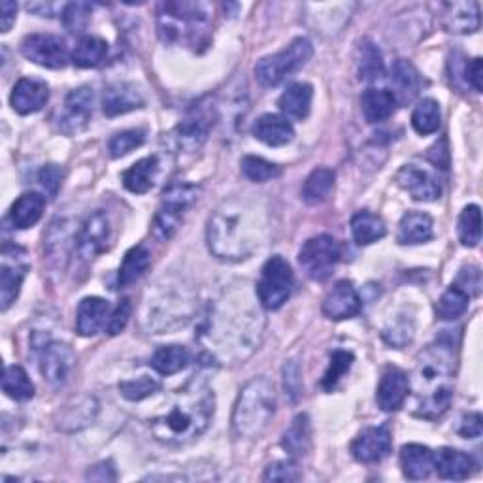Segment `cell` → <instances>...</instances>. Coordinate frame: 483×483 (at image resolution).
Segmentation results:
<instances>
[{"mask_svg": "<svg viewBox=\"0 0 483 483\" xmlns=\"http://www.w3.org/2000/svg\"><path fill=\"white\" fill-rule=\"evenodd\" d=\"M270 218L265 204L255 199H228L208 219L206 242L221 261L249 259L266 244Z\"/></svg>", "mask_w": 483, "mask_h": 483, "instance_id": "cell-1", "label": "cell"}, {"mask_svg": "<svg viewBox=\"0 0 483 483\" xmlns=\"http://www.w3.org/2000/svg\"><path fill=\"white\" fill-rule=\"evenodd\" d=\"M216 395L202 382H189L159 415L152 419V432L161 444L185 446L206 432L214 419Z\"/></svg>", "mask_w": 483, "mask_h": 483, "instance_id": "cell-2", "label": "cell"}, {"mask_svg": "<svg viewBox=\"0 0 483 483\" xmlns=\"http://www.w3.org/2000/svg\"><path fill=\"white\" fill-rule=\"evenodd\" d=\"M453 344L436 342L419 353L410 380V389L417 396V417L438 419L448 412L453 398Z\"/></svg>", "mask_w": 483, "mask_h": 483, "instance_id": "cell-3", "label": "cell"}, {"mask_svg": "<svg viewBox=\"0 0 483 483\" xmlns=\"http://www.w3.org/2000/svg\"><path fill=\"white\" fill-rule=\"evenodd\" d=\"M261 316L259 311L249 310L247 306L228 304L225 308H216L208 318L206 336L209 344H214L218 353L225 357L237 351L242 359L255 349L261 334Z\"/></svg>", "mask_w": 483, "mask_h": 483, "instance_id": "cell-4", "label": "cell"}, {"mask_svg": "<svg viewBox=\"0 0 483 483\" xmlns=\"http://www.w3.org/2000/svg\"><path fill=\"white\" fill-rule=\"evenodd\" d=\"M197 311V301L193 291L181 283L157 285L150 297L145 299L142 321L144 327L153 334L172 332L185 327L193 320Z\"/></svg>", "mask_w": 483, "mask_h": 483, "instance_id": "cell-5", "label": "cell"}, {"mask_svg": "<svg viewBox=\"0 0 483 483\" xmlns=\"http://www.w3.org/2000/svg\"><path fill=\"white\" fill-rule=\"evenodd\" d=\"M276 413V389L268 377L247 382L235 404L233 429L240 438H259Z\"/></svg>", "mask_w": 483, "mask_h": 483, "instance_id": "cell-6", "label": "cell"}, {"mask_svg": "<svg viewBox=\"0 0 483 483\" xmlns=\"http://www.w3.org/2000/svg\"><path fill=\"white\" fill-rule=\"evenodd\" d=\"M209 23V6L202 3H163L159 34L164 42H199Z\"/></svg>", "mask_w": 483, "mask_h": 483, "instance_id": "cell-7", "label": "cell"}, {"mask_svg": "<svg viewBox=\"0 0 483 483\" xmlns=\"http://www.w3.org/2000/svg\"><path fill=\"white\" fill-rule=\"evenodd\" d=\"M311 55H313L311 42L302 36L295 38L282 51L263 57L255 67V76L261 86L276 88L289 76L299 72L311 59Z\"/></svg>", "mask_w": 483, "mask_h": 483, "instance_id": "cell-8", "label": "cell"}, {"mask_svg": "<svg viewBox=\"0 0 483 483\" xmlns=\"http://www.w3.org/2000/svg\"><path fill=\"white\" fill-rule=\"evenodd\" d=\"M199 200V187L189 185V183H180L172 185L171 189H166L161 204L157 208V214L153 219V230L155 235L163 240L171 238L178 227L181 225L187 209L191 208Z\"/></svg>", "mask_w": 483, "mask_h": 483, "instance_id": "cell-9", "label": "cell"}, {"mask_svg": "<svg viewBox=\"0 0 483 483\" xmlns=\"http://www.w3.org/2000/svg\"><path fill=\"white\" fill-rule=\"evenodd\" d=\"M293 283H295V278H293L289 263L282 255L270 257L257 282V299L261 306L265 310H280L291 297Z\"/></svg>", "mask_w": 483, "mask_h": 483, "instance_id": "cell-10", "label": "cell"}, {"mask_svg": "<svg viewBox=\"0 0 483 483\" xmlns=\"http://www.w3.org/2000/svg\"><path fill=\"white\" fill-rule=\"evenodd\" d=\"M340 246L330 235L313 237L299 251V263L313 282H325L334 274L340 261Z\"/></svg>", "mask_w": 483, "mask_h": 483, "instance_id": "cell-11", "label": "cell"}, {"mask_svg": "<svg viewBox=\"0 0 483 483\" xmlns=\"http://www.w3.org/2000/svg\"><path fill=\"white\" fill-rule=\"evenodd\" d=\"M23 53L34 65L60 70L69 65V50L65 40L55 34H31L21 42Z\"/></svg>", "mask_w": 483, "mask_h": 483, "instance_id": "cell-12", "label": "cell"}, {"mask_svg": "<svg viewBox=\"0 0 483 483\" xmlns=\"http://www.w3.org/2000/svg\"><path fill=\"white\" fill-rule=\"evenodd\" d=\"M214 127V107L199 104L174 129V142L180 150L193 153L202 148L209 129Z\"/></svg>", "mask_w": 483, "mask_h": 483, "instance_id": "cell-13", "label": "cell"}, {"mask_svg": "<svg viewBox=\"0 0 483 483\" xmlns=\"http://www.w3.org/2000/svg\"><path fill=\"white\" fill-rule=\"evenodd\" d=\"M112 240V221L107 212H95L83 223L79 235L76 238L78 255L83 261H93L110 247Z\"/></svg>", "mask_w": 483, "mask_h": 483, "instance_id": "cell-14", "label": "cell"}, {"mask_svg": "<svg viewBox=\"0 0 483 483\" xmlns=\"http://www.w3.org/2000/svg\"><path fill=\"white\" fill-rule=\"evenodd\" d=\"M95 95L91 88H78L65 98V108L59 117V129L65 135H78L86 131L93 117Z\"/></svg>", "mask_w": 483, "mask_h": 483, "instance_id": "cell-15", "label": "cell"}, {"mask_svg": "<svg viewBox=\"0 0 483 483\" xmlns=\"http://www.w3.org/2000/svg\"><path fill=\"white\" fill-rule=\"evenodd\" d=\"M396 183L419 202H434L442 197V183L423 166L404 164L396 172Z\"/></svg>", "mask_w": 483, "mask_h": 483, "instance_id": "cell-16", "label": "cell"}, {"mask_svg": "<svg viewBox=\"0 0 483 483\" xmlns=\"http://www.w3.org/2000/svg\"><path fill=\"white\" fill-rule=\"evenodd\" d=\"M393 436L387 425L380 427H368L363 432L357 434L351 444V453L355 460L363 465H374L384 460L391 453Z\"/></svg>", "mask_w": 483, "mask_h": 483, "instance_id": "cell-17", "label": "cell"}, {"mask_svg": "<svg viewBox=\"0 0 483 483\" xmlns=\"http://www.w3.org/2000/svg\"><path fill=\"white\" fill-rule=\"evenodd\" d=\"M76 367L74 351L60 342H50L42 348L40 353V372L51 385L67 384Z\"/></svg>", "mask_w": 483, "mask_h": 483, "instance_id": "cell-18", "label": "cell"}, {"mask_svg": "<svg viewBox=\"0 0 483 483\" xmlns=\"http://www.w3.org/2000/svg\"><path fill=\"white\" fill-rule=\"evenodd\" d=\"M410 393V377L398 367H387L376 391V403L384 412L401 410Z\"/></svg>", "mask_w": 483, "mask_h": 483, "instance_id": "cell-19", "label": "cell"}, {"mask_svg": "<svg viewBox=\"0 0 483 483\" xmlns=\"http://www.w3.org/2000/svg\"><path fill=\"white\" fill-rule=\"evenodd\" d=\"M17 247H14V257L10 255V249L5 247L3 251V265H0V308L6 311L17 299L21 285L29 272V265L23 257H15Z\"/></svg>", "mask_w": 483, "mask_h": 483, "instance_id": "cell-20", "label": "cell"}, {"mask_svg": "<svg viewBox=\"0 0 483 483\" xmlns=\"http://www.w3.org/2000/svg\"><path fill=\"white\" fill-rule=\"evenodd\" d=\"M361 306H363L361 297L353 287V283L342 280L327 293L321 310L325 313V318L332 321H342L355 318L357 313L361 311Z\"/></svg>", "mask_w": 483, "mask_h": 483, "instance_id": "cell-21", "label": "cell"}, {"mask_svg": "<svg viewBox=\"0 0 483 483\" xmlns=\"http://www.w3.org/2000/svg\"><path fill=\"white\" fill-rule=\"evenodd\" d=\"M50 100V88L44 79L21 78L12 91V108L19 116H31L40 112Z\"/></svg>", "mask_w": 483, "mask_h": 483, "instance_id": "cell-22", "label": "cell"}, {"mask_svg": "<svg viewBox=\"0 0 483 483\" xmlns=\"http://www.w3.org/2000/svg\"><path fill=\"white\" fill-rule=\"evenodd\" d=\"M144 104H145V98L142 91L135 86V83H127V81L112 83V86H108V89L104 91V97H102V110L108 117L140 110L144 108Z\"/></svg>", "mask_w": 483, "mask_h": 483, "instance_id": "cell-23", "label": "cell"}, {"mask_svg": "<svg viewBox=\"0 0 483 483\" xmlns=\"http://www.w3.org/2000/svg\"><path fill=\"white\" fill-rule=\"evenodd\" d=\"M434 470L442 479L463 481L476 470V460L472 455L453 448H440L434 451Z\"/></svg>", "mask_w": 483, "mask_h": 483, "instance_id": "cell-24", "label": "cell"}, {"mask_svg": "<svg viewBox=\"0 0 483 483\" xmlns=\"http://www.w3.org/2000/svg\"><path fill=\"white\" fill-rule=\"evenodd\" d=\"M442 25L453 34H472L479 29L478 3H446L442 5Z\"/></svg>", "mask_w": 483, "mask_h": 483, "instance_id": "cell-25", "label": "cell"}, {"mask_svg": "<svg viewBox=\"0 0 483 483\" xmlns=\"http://www.w3.org/2000/svg\"><path fill=\"white\" fill-rule=\"evenodd\" d=\"M254 136L270 145V148H282L295 138V129L293 125L276 114H265L254 125Z\"/></svg>", "mask_w": 483, "mask_h": 483, "instance_id": "cell-26", "label": "cell"}, {"mask_svg": "<svg viewBox=\"0 0 483 483\" xmlns=\"http://www.w3.org/2000/svg\"><path fill=\"white\" fill-rule=\"evenodd\" d=\"M311 98H313V88L310 86V83H304V81L291 83V86L282 93L278 107L282 114L285 116V119L302 121L310 114Z\"/></svg>", "mask_w": 483, "mask_h": 483, "instance_id": "cell-27", "label": "cell"}, {"mask_svg": "<svg viewBox=\"0 0 483 483\" xmlns=\"http://www.w3.org/2000/svg\"><path fill=\"white\" fill-rule=\"evenodd\" d=\"M401 467L408 479H425L434 470V451L422 444H406L401 450Z\"/></svg>", "mask_w": 483, "mask_h": 483, "instance_id": "cell-28", "label": "cell"}, {"mask_svg": "<svg viewBox=\"0 0 483 483\" xmlns=\"http://www.w3.org/2000/svg\"><path fill=\"white\" fill-rule=\"evenodd\" d=\"M110 304L100 297L83 299L78 306L76 330L79 336H95L107 323Z\"/></svg>", "mask_w": 483, "mask_h": 483, "instance_id": "cell-29", "label": "cell"}, {"mask_svg": "<svg viewBox=\"0 0 483 483\" xmlns=\"http://www.w3.org/2000/svg\"><path fill=\"white\" fill-rule=\"evenodd\" d=\"M159 174V157L157 155H150V157H144L140 161H136L129 171L123 172V185L127 191L135 193V195H144L148 193L150 189L155 183V178Z\"/></svg>", "mask_w": 483, "mask_h": 483, "instance_id": "cell-30", "label": "cell"}, {"mask_svg": "<svg viewBox=\"0 0 483 483\" xmlns=\"http://www.w3.org/2000/svg\"><path fill=\"white\" fill-rule=\"evenodd\" d=\"M391 83L395 86L393 95L396 97V102H410L422 88V78L410 60L398 59L391 67Z\"/></svg>", "mask_w": 483, "mask_h": 483, "instance_id": "cell-31", "label": "cell"}, {"mask_svg": "<svg viewBox=\"0 0 483 483\" xmlns=\"http://www.w3.org/2000/svg\"><path fill=\"white\" fill-rule=\"evenodd\" d=\"M432 219L423 212H408L398 225L396 240L403 246H417L432 240Z\"/></svg>", "mask_w": 483, "mask_h": 483, "instance_id": "cell-32", "label": "cell"}, {"mask_svg": "<svg viewBox=\"0 0 483 483\" xmlns=\"http://www.w3.org/2000/svg\"><path fill=\"white\" fill-rule=\"evenodd\" d=\"M396 97L389 89L370 88L361 97L363 116L368 123H382L389 119L396 110Z\"/></svg>", "mask_w": 483, "mask_h": 483, "instance_id": "cell-33", "label": "cell"}, {"mask_svg": "<svg viewBox=\"0 0 483 483\" xmlns=\"http://www.w3.org/2000/svg\"><path fill=\"white\" fill-rule=\"evenodd\" d=\"M152 265V254L150 249L144 244H138L131 247L127 254H125V259L119 268V276H117V285L119 287H127L135 282H138L145 272H148Z\"/></svg>", "mask_w": 483, "mask_h": 483, "instance_id": "cell-34", "label": "cell"}, {"mask_svg": "<svg viewBox=\"0 0 483 483\" xmlns=\"http://www.w3.org/2000/svg\"><path fill=\"white\" fill-rule=\"evenodd\" d=\"M44 208H46V199L42 195L38 193L21 195L12 206L10 212L12 225L21 230L34 227L40 221L42 214H44Z\"/></svg>", "mask_w": 483, "mask_h": 483, "instance_id": "cell-35", "label": "cell"}, {"mask_svg": "<svg viewBox=\"0 0 483 483\" xmlns=\"http://www.w3.org/2000/svg\"><path fill=\"white\" fill-rule=\"evenodd\" d=\"M282 448L291 457H302L311 448V423L306 413H299L282 436Z\"/></svg>", "mask_w": 483, "mask_h": 483, "instance_id": "cell-36", "label": "cell"}, {"mask_svg": "<svg viewBox=\"0 0 483 483\" xmlns=\"http://www.w3.org/2000/svg\"><path fill=\"white\" fill-rule=\"evenodd\" d=\"M351 233L357 244L368 246L382 240L387 235V227L380 216L368 212V209H361L351 218Z\"/></svg>", "mask_w": 483, "mask_h": 483, "instance_id": "cell-37", "label": "cell"}, {"mask_svg": "<svg viewBox=\"0 0 483 483\" xmlns=\"http://www.w3.org/2000/svg\"><path fill=\"white\" fill-rule=\"evenodd\" d=\"M108 57V44L98 36H83L72 51V62L78 69H97Z\"/></svg>", "mask_w": 483, "mask_h": 483, "instance_id": "cell-38", "label": "cell"}, {"mask_svg": "<svg viewBox=\"0 0 483 483\" xmlns=\"http://www.w3.org/2000/svg\"><path fill=\"white\" fill-rule=\"evenodd\" d=\"M189 361H191V355H189L187 348L183 346H161L153 355H152V368L159 372L161 376H172L181 372Z\"/></svg>", "mask_w": 483, "mask_h": 483, "instance_id": "cell-39", "label": "cell"}, {"mask_svg": "<svg viewBox=\"0 0 483 483\" xmlns=\"http://www.w3.org/2000/svg\"><path fill=\"white\" fill-rule=\"evenodd\" d=\"M334 180H336V174L334 171H330V168H323V166L316 168V171H313L304 181V187H302L304 202L310 206H318L325 202L332 191Z\"/></svg>", "mask_w": 483, "mask_h": 483, "instance_id": "cell-40", "label": "cell"}, {"mask_svg": "<svg viewBox=\"0 0 483 483\" xmlns=\"http://www.w3.org/2000/svg\"><path fill=\"white\" fill-rule=\"evenodd\" d=\"M357 69H359L361 79L374 81L384 76V59L370 40H363L357 50Z\"/></svg>", "mask_w": 483, "mask_h": 483, "instance_id": "cell-41", "label": "cell"}, {"mask_svg": "<svg viewBox=\"0 0 483 483\" xmlns=\"http://www.w3.org/2000/svg\"><path fill=\"white\" fill-rule=\"evenodd\" d=\"M469 302L470 297L467 293L453 283L436 302V316L444 321H453L469 310Z\"/></svg>", "mask_w": 483, "mask_h": 483, "instance_id": "cell-42", "label": "cell"}, {"mask_svg": "<svg viewBox=\"0 0 483 483\" xmlns=\"http://www.w3.org/2000/svg\"><path fill=\"white\" fill-rule=\"evenodd\" d=\"M3 391L14 398V401H31L34 396V385L31 377L21 367H6L5 377H3Z\"/></svg>", "mask_w": 483, "mask_h": 483, "instance_id": "cell-43", "label": "cell"}, {"mask_svg": "<svg viewBox=\"0 0 483 483\" xmlns=\"http://www.w3.org/2000/svg\"><path fill=\"white\" fill-rule=\"evenodd\" d=\"M412 127L417 135H434L440 129V104L434 98H423L412 114Z\"/></svg>", "mask_w": 483, "mask_h": 483, "instance_id": "cell-44", "label": "cell"}, {"mask_svg": "<svg viewBox=\"0 0 483 483\" xmlns=\"http://www.w3.org/2000/svg\"><path fill=\"white\" fill-rule=\"evenodd\" d=\"M97 401L93 396H83L79 403H76L74 408H67L65 413L60 417V423L59 429H70V431H78L81 427H88L95 415H97Z\"/></svg>", "mask_w": 483, "mask_h": 483, "instance_id": "cell-45", "label": "cell"}, {"mask_svg": "<svg viewBox=\"0 0 483 483\" xmlns=\"http://www.w3.org/2000/svg\"><path fill=\"white\" fill-rule=\"evenodd\" d=\"M459 240L465 247H476L481 240V212L479 206L469 204L459 216L457 223Z\"/></svg>", "mask_w": 483, "mask_h": 483, "instance_id": "cell-46", "label": "cell"}, {"mask_svg": "<svg viewBox=\"0 0 483 483\" xmlns=\"http://www.w3.org/2000/svg\"><path fill=\"white\" fill-rule=\"evenodd\" d=\"M242 174L249 180V181H255V183H265L274 180L282 174V168L274 163H270L263 157L257 155H246L242 159Z\"/></svg>", "mask_w": 483, "mask_h": 483, "instance_id": "cell-47", "label": "cell"}, {"mask_svg": "<svg viewBox=\"0 0 483 483\" xmlns=\"http://www.w3.org/2000/svg\"><path fill=\"white\" fill-rule=\"evenodd\" d=\"M355 361V357L351 351H346V349H336L332 355H330V363H329V368L323 376L321 380V385L325 391H332L336 385H339V382L342 380V377L346 376V372H349L351 365Z\"/></svg>", "mask_w": 483, "mask_h": 483, "instance_id": "cell-48", "label": "cell"}, {"mask_svg": "<svg viewBox=\"0 0 483 483\" xmlns=\"http://www.w3.org/2000/svg\"><path fill=\"white\" fill-rule=\"evenodd\" d=\"M161 389V384L155 380V377L150 376H140L136 380H125L119 384L121 396L127 398L131 403H138L155 395Z\"/></svg>", "mask_w": 483, "mask_h": 483, "instance_id": "cell-49", "label": "cell"}, {"mask_svg": "<svg viewBox=\"0 0 483 483\" xmlns=\"http://www.w3.org/2000/svg\"><path fill=\"white\" fill-rule=\"evenodd\" d=\"M413 320L410 316H396L384 329V339L395 348H404L413 339Z\"/></svg>", "mask_w": 483, "mask_h": 483, "instance_id": "cell-50", "label": "cell"}, {"mask_svg": "<svg viewBox=\"0 0 483 483\" xmlns=\"http://www.w3.org/2000/svg\"><path fill=\"white\" fill-rule=\"evenodd\" d=\"M145 142V133L142 129H129V131H123L117 133L110 144H108V152L114 159L125 157L129 155L131 152H135L136 148Z\"/></svg>", "mask_w": 483, "mask_h": 483, "instance_id": "cell-51", "label": "cell"}, {"mask_svg": "<svg viewBox=\"0 0 483 483\" xmlns=\"http://www.w3.org/2000/svg\"><path fill=\"white\" fill-rule=\"evenodd\" d=\"M93 6L88 3H72L67 5L65 10H62V21H65V27L70 33H81L86 31L88 23H89V15H91Z\"/></svg>", "mask_w": 483, "mask_h": 483, "instance_id": "cell-52", "label": "cell"}, {"mask_svg": "<svg viewBox=\"0 0 483 483\" xmlns=\"http://www.w3.org/2000/svg\"><path fill=\"white\" fill-rule=\"evenodd\" d=\"M302 478L299 467L293 460H276L266 467L263 479L265 481H299Z\"/></svg>", "mask_w": 483, "mask_h": 483, "instance_id": "cell-53", "label": "cell"}, {"mask_svg": "<svg viewBox=\"0 0 483 483\" xmlns=\"http://www.w3.org/2000/svg\"><path fill=\"white\" fill-rule=\"evenodd\" d=\"M62 178H65V172H62V168L59 164H46L38 172V181L50 197H55L59 193V189L62 185Z\"/></svg>", "mask_w": 483, "mask_h": 483, "instance_id": "cell-54", "label": "cell"}, {"mask_svg": "<svg viewBox=\"0 0 483 483\" xmlns=\"http://www.w3.org/2000/svg\"><path fill=\"white\" fill-rule=\"evenodd\" d=\"M131 311H133V306L129 302V299H123L117 308L112 311L110 316V321L107 325V332L110 336H117L125 327H127L129 323V318H131Z\"/></svg>", "mask_w": 483, "mask_h": 483, "instance_id": "cell-55", "label": "cell"}, {"mask_svg": "<svg viewBox=\"0 0 483 483\" xmlns=\"http://www.w3.org/2000/svg\"><path fill=\"white\" fill-rule=\"evenodd\" d=\"M457 287L463 289L467 295H479V289H481V274H479V268L478 266H469L460 270V274L455 282Z\"/></svg>", "mask_w": 483, "mask_h": 483, "instance_id": "cell-56", "label": "cell"}, {"mask_svg": "<svg viewBox=\"0 0 483 483\" xmlns=\"http://www.w3.org/2000/svg\"><path fill=\"white\" fill-rule=\"evenodd\" d=\"M283 382H285V391L291 396V401L295 403L301 395V370L295 361H289L283 367Z\"/></svg>", "mask_w": 483, "mask_h": 483, "instance_id": "cell-57", "label": "cell"}, {"mask_svg": "<svg viewBox=\"0 0 483 483\" xmlns=\"http://www.w3.org/2000/svg\"><path fill=\"white\" fill-rule=\"evenodd\" d=\"M481 74H483V70H481V59L479 57H476L470 62H465L463 65V78L476 93H481Z\"/></svg>", "mask_w": 483, "mask_h": 483, "instance_id": "cell-58", "label": "cell"}, {"mask_svg": "<svg viewBox=\"0 0 483 483\" xmlns=\"http://www.w3.org/2000/svg\"><path fill=\"white\" fill-rule=\"evenodd\" d=\"M459 434L465 438H479L481 436V415L479 413H469L463 417V422L459 425Z\"/></svg>", "mask_w": 483, "mask_h": 483, "instance_id": "cell-59", "label": "cell"}, {"mask_svg": "<svg viewBox=\"0 0 483 483\" xmlns=\"http://www.w3.org/2000/svg\"><path fill=\"white\" fill-rule=\"evenodd\" d=\"M116 470L112 460H104V463L95 465L89 472H88V479H95V481H116Z\"/></svg>", "mask_w": 483, "mask_h": 483, "instance_id": "cell-60", "label": "cell"}, {"mask_svg": "<svg viewBox=\"0 0 483 483\" xmlns=\"http://www.w3.org/2000/svg\"><path fill=\"white\" fill-rule=\"evenodd\" d=\"M15 14H17L15 3L5 0V3L0 5V27H3V33H8L12 29L14 21H15Z\"/></svg>", "mask_w": 483, "mask_h": 483, "instance_id": "cell-61", "label": "cell"}]
</instances>
